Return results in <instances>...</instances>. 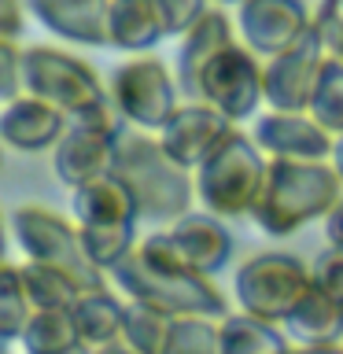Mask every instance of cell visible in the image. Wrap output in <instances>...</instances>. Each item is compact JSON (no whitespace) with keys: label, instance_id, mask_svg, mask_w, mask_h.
<instances>
[{"label":"cell","instance_id":"obj_1","mask_svg":"<svg viewBox=\"0 0 343 354\" xmlns=\"http://www.w3.org/2000/svg\"><path fill=\"white\" fill-rule=\"evenodd\" d=\"M115 284L137 303L159 306L170 317H188V314H203V317H225L229 314V299L207 281L203 273H196L192 266L181 259L177 243L170 236V229H159L151 236H144L137 248L129 251V259H122L115 270Z\"/></svg>","mask_w":343,"mask_h":354},{"label":"cell","instance_id":"obj_2","mask_svg":"<svg viewBox=\"0 0 343 354\" xmlns=\"http://www.w3.org/2000/svg\"><path fill=\"white\" fill-rule=\"evenodd\" d=\"M137 199L140 221L166 225L188 214L196 199V177L163 148L159 133L137 129L129 122L118 126L115 137V170Z\"/></svg>","mask_w":343,"mask_h":354},{"label":"cell","instance_id":"obj_3","mask_svg":"<svg viewBox=\"0 0 343 354\" xmlns=\"http://www.w3.org/2000/svg\"><path fill=\"white\" fill-rule=\"evenodd\" d=\"M343 199V177L332 159H270L266 188L251 221L266 236H292L328 218Z\"/></svg>","mask_w":343,"mask_h":354},{"label":"cell","instance_id":"obj_4","mask_svg":"<svg viewBox=\"0 0 343 354\" xmlns=\"http://www.w3.org/2000/svg\"><path fill=\"white\" fill-rule=\"evenodd\" d=\"M22 85L30 96L48 100L71 122H82V126L115 129L122 122L96 71L71 52L48 48V44L22 48Z\"/></svg>","mask_w":343,"mask_h":354},{"label":"cell","instance_id":"obj_5","mask_svg":"<svg viewBox=\"0 0 343 354\" xmlns=\"http://www.w3.org/2000/svg\"><path fill=\"white\" fill-rule=\"evenodd\" d=\"M266 174H270V155L259 148V140L232 126L218 148L192 170L196 199L218 218H251L259 207Z\"/></svg>","mask_w":343,"mask_h":354},{"label":"cell","instance_id":"obj_6","mask_svg":"<svg viewBox=\"0 0 343 354\" xmlns=\"http://www.w3.org/2000/svg\"><path fill=\"white\" fill-rule=\"evenodd\" d=\"M11 232H15V243L22 248V254L33 262L55 266L66 277H74L82 284V292H96L104 284V270L89 259L82 229H77L74 218H63L55 210L41 207V203H22L15 214H11Z\"/></svg>","mask_w":343,"mask_h":354},{"label":"cell","instance_id":"obj_7","mask_svg":"<svg viewBox=\"0 0 343 354\" xmlns=\"http://www.w3.org/2000/svg\"><path fill=\"white\" fill-rule=\"evenodd\" d=\"M107 93H111V104H115L122 122H129L137 129H148V133H159L174 118V111L181 107L177 104V96H181L177 74L148 52L118 63L111 71Z\"/></svg>","mask_w":343,"mask_h":354},{"label":"cell","instance_id":"obj_8","mask_svg":"<svg viewBox=\"0 0 343 354\" xmlns=\"http://www.w3.org/2000/svg\"><path fill=\"white\" fill-rule=\"evenodd\" d=\"M310 284H314V277L303 259L288 251H266L237 270L232 292H237L240 310L273 321V325H284L288 314L299 306V299L310 292Z\"/></svg>","mask_w":343,"mask_h":354},{"label":"cell","instance_id":"obj_9","mask_svg":"<svg viewBox=\"0 0 343 354\" xmlns=\"http://www.w3.org/2000/svg\"><path fill=\"white\" fill-rule=\"evenodd\" d=\"M262 77H266L262 55L251 52L243 41H232V44H225V48H221L214 59L203 66L196 100L218 107L221 115L232 118V122L251 118L254 111L266 104Z\"/></svg>","mask_w":343,"mask_h":354},{"label":"cell","instance_id":"obj_10","mask_svg":"<svg viewBox=\"0 0 343 354\" xmlns=\"http://www.w3.org/2000/svg\"><path fill=\"white\" fill-rule=\"evenodd\" d=\"M328 63V48L321 41L317 26L306 33L303 41H295L288 52L266 59V107L273 111H310L314 88L321 82V71Z\"/></svg>","mask_w":343,"mask_h":354},{"label":"cell","instance_id":"obj_11","mask_svg":"<svg viewBox=\"0 0 343 354\" xmlns=\"http://www.w3.org/2000/svg\"><path fill=\"white\" fill-rule=\"evenodd\" d=\"M237 26L251 52L273 59L314 30V15L303 0H243L237 8Z\"/></svg>","mask_w":343,"mask_h":354},{"label":"cell","instance_id":"obj_12","mask_svg":"<svg viewBox=\"0 0 343 354\" xmlns=\"http://www.w3.org/2000/svg\"><path fill=\"white\" fill-rule=\"evenodd\" d=\"M254 140L270 159H332L336 137L310 111H266L254 122Z\"/></svg>","mask_w":343,"mask_h":354},{"label":"cell","instance_id":"obj_13","mask_svg":"<svg viewBox=\"0 0 343 354\" xmlns=\"http://www.w3.org/2000/svg\"><path fill=\"white\" fill-rule=\"evenodd\" d=\"M122 126V122H118ZM115 129L104 126H82V122H71V129L59 137V144L52 148V170L66 188L89 185L96 177H104L115 170Z\"/></svg>","mask_w":343,"mask_h":354},{"label":"cell","instance_id":"obj_14","mask_svg":"<svg viewBox=\"0 0 343 354\" xmlns=\"http://www.w3.org/2000/svg\"><path fill=\"white\" fill-rule=\"evenodd\" d=\"M232 126H237V122L225 118L218 107L203 104V100H188V104L177 107L174 118L159 129V140L181 166L196 170V166L218 148V140L225 137Z\"/></svg>","mask_w":343,"mask_h":354},{"label":"cell","instance_id":"obj_15","mask_svg":"<svg viewBox=\"0 0 343 354\" xmlns=\"http://www.w3.org/2000/svg\"><path fill=\"white\" fill-rule=\"evenodd\" d=\"M111 4L115 0H26L48 33L89 48H111Z\"/></svg>","mask_w":343,"mask_h":354},{"label":"cell","instance_id":"obj_16","mask_svg":"<svg viewBox=\"0 0 343 354\" xmlns=\"http://www.w3.org/2000/svg\"><path fill=\"white\" fill-rule=\"evenodd\" d=\"M71 214L82 232L96 229H137V199L118 174H104L89 185L71 188Z\"/></svg>","mask_w":343,"mask_h":354},{"label":"cell","instance_id":"obj_17","mask_svg":"<svg viewBox=\"0 0 343 354\" xmlns=\"http://www.w3.org/2000/svg\"><path fill=\"white\" fill-rule=\"evenodd\" d=\"M66 129H71V118H66L55 104H48V100H41V96H30V93L8 100L4 115H0V137H4V144L15 151L55 148Z\"/></svg>","mask_w":343,"mask_h":354},{"label":"cell","instance_id":"obj_18","mask_svg":"<svg viewBox=\"0 0 343 354\" xmlns=\"http://www.w3.org/2000/svg\"><path fill=\"white\" fill-rule=\"evenodd\" d=\"M232 41H237V30H232L229 15L221 8H207L203 15H199V22L181 37V44H177V66H174V74H177V85H181L185 96L196 100L203 66L214 59L225 44H232Z\"/></svg>","mask_w":343,"mask_h":354},{"label":"cell","instance_id":"obj_19","mask_svg":"<svg viewBox=\"0 0 343 354\" xmlns=\"http://www.w3.org/2000/svg\"><path fill=\"white\" fill-rule=\"evenodd\" d=\"M170 236L177 243V251H181V259L203 277L225 270L229 259H232L229 229L221 225V218L210 214V210H203V214H192V210H188L185 218H177L170 225Z\"/></svg>","mask_w":343,"mask_h":354},{"label":"cell","instance_id":"obj_20","mask_svg":"<svg viewBox=\"0 0 343 354\" xmlns=\"http://www.w3.org/2000/svg\"><path fill=\"white\" fill-rule=\"evenodd\" d=\"M288 336L303 347H317V343H336L343 339V299L328 295L325 288L310 284V292L299 299V306L284 321Z\"/></svg>","mask_w":343,"mask_h":354},{"label":"cell","instance_id":"obj_21","mask_svg":"<svg viewBox=\"0 0 343 354\" xmlns=\"http://www.w3.org/2000/svg\"><path fill=\"white\" fill-rule=\"evenodd\" d=\"M166 37L155 0H115L111 4V48L140 55Z\"/></svg>","mask_w":343,"mask_h":354},{"label":"cell","instance_id":"obj_22","mask_svg":"<svg viewBox=\"0 0 343 354\" xmlns=\"http://www.w3.org/2000/svg\"><path fill=\"white\" fill-rule=\"evenodd\" d=\"M218 336H221V354H288L284 332L266 317H254L248 310L229 314L218 321Z\"/></svg>","mask_w":343,"mask_h":354},{"label":"cell","instance_id":"obj_23","mask_svg":"<svg viewBox=\"0 0 343 354\" xmlns=\"http://www.w3.org/2000/svg\"><path fill=\"white\" fill-rule=\"evenodd\" d=\"M74 321L82 332V343H89L93 351L111 347L122 339V325H126V303H118L107 288L96 292H82V299L74 303Z\"/></svg>","mask_w":343,"mask_h":354},{"label":"cell","instance_id":"obj_24","mask_svg":"<svg viewBox=\"0 0 343 354\" xmlns=\"http://www.w3.org/2000/svg\"><path fill=\"white\" fill-rule=\"evenodd\" d=\"M174 325H177V317H170L166 310L129 299L126 325H122V343L133 347L137 354H166L170 351V339H174Z\"/></svg>","mask_w":343,"mask_h":354},{"label":"cell","instance_id":"obj_25","mask_svg":"<svg viewBox=\"0 0 343 354\" xmlns=\"http://www.w3.org/2000/svg\"><path fill=\"white\" fill-rule=\"evenodd\" d=\"M19 343H22V354H63L82 347L74 310H33Z\"/></svg>","mask_w":343,"mask_h":354},{"label":"cell","instance_id":"obj_26","mask_svg":"<svg viewBox=\"0 0 343 354\" xmlns=\"http://www.w3.org/2000/svg\"><path fill=\"white\" fill-rule=\"evenodd\" d=\"M19 270H22V284L30 292L33 310H74V303L82 299V284L74 277H66L63 270H55V266L26 259Z\"/></svg>","mask_w":343,"mask_h":354},{"label":"cell","instance_id":"obj_27","mask_svg":"<svg viewBox=\"0 0 343 354\" xmlns=\"http://www.w3.org/2000/svg\"><path fill=\"white\" fill-rule=\"evenodd\" d=\"M33 317V303H30V292L22 284V270L19 262H8L4 266V288H0V336L8 343L22 339Z\"/></svg>","mask_w":343,"mask_h":354},{"label":"cell","instance_id":"obj_28","mask_svg":"<svg viewBox=\"0 0 343 354\" xmlns=\"http://www.w3.org/2000/svg\"><path fill=\"white\" fill-rule=\"evenodd\" d=\"M310 115H314L332 137L343 133V59H332L328 55L325 71H321V82L314 88V100H310Z\"/></svg>","mask_w":343,"mask_h":354},{"label":"cell","instance_id":"obj_29","mask_svg":"<svg viewBox=\"0 0 343 354\" xmlns=\"http://www.w3.org/2000/svg\"><path fill=\"white\" fill-rule=\"evenodd\" d=\"M166 354H221V336H218V317L188 314L177 317L174 339Z\"/></svg>","mask_w":343,"mask_h":354},{"label":"cell","instance_id":"obj_30","mask_svg":"<svg viewBox=\"0 0 343 354\" xmlns=\"http://www.w3.org/2000/svg\"><path fill=\"white\" fill-rule=\"evenodd\" d=\"M155 11L166 26V37H185L207 11V0H155Z\"/></svg>","mask_w":343,"mask_h":354},{"label":"cell","instance_id":"obj_31","mask_svg":"<svg viewBox=\"0 0 343 354\" xmlns=\"http://www.w3.org/2000/svg\"><path fill=\"white\" fill-rule=\"evenodd\" d=\"M310 277H314V284L325 288L328 295L343 299V248L328 243V248L310 262Z\"/></svg>","mask_w":343,"mask_h":354},{"label":"cell","instance_id":"obj_32","mask_svg":"<svg viewBox=\"0 0 343 354\" xmlns=\"http://www.w3.org/2000/svg\"><path fill=\"white\" fill-rule=\"evenodd\" d=\"M314 26H317L332 59H343V0H321Z\"/></svg>","mask_w":343,"mask_h":354},{"label":"cell","instance_id":"obj_33","mask_svg":"<svg viewBox=\"0 0 343 354\" xmlns=\"http://www.w3.org/2000/svg\"><path fill=\"white\" fill-rule=\"evenodd\" d=\"M26 93V85H22V48L15 41H0V96L15 100Z\"/></svg>","mask_w":343,"mask_h":354},{"label":"cell","instance_id":"obj_34","mask_svg":"<svg viewBox=\"0 0 343 354\" xmlns=\"http://www.w3.org/2000/svg\"><path fill=\"white\" fill-rule=\"evenodd\" d=\"M22 11L30 15L26 0H0V37H4V41H19V30H22Z\"/></svg>","mask_w":343,"mask_h":354},{"label":"cell","instance_id":"obj_35","mask_svg":"<svg viewBox=\"0 0 343 354\" xmlns=\"http://www.w3.org/2000/svg\"><path fill=\"white\" fill-rule=\"evenodd\" d=\"M325 232H328V243L343 248V199H340V207L325 218Z\"/></svg>","mask_w":343,"mask_h":354},{"label":"cell","instance_id":"obj_36","mask_svg":"<svg viewBox=\"0 0 343 354\" xmlns=\"http://www.w3.org/2000/svg\"><path fill=\"white\" fill-rule=\"evenodd\" d=\"M303 354H343V339H336V343H317V347H303Z\"/></svg>","mask_w":343,"mask_h":354},{"label":"cell","instance_id":"obj_37","mask_svg":"<svg viewBox=\"0 0 343 354\" xmlns=\"http://www.w3.org/2000/svg\"><path fill=\"white\" fill-rule=\"evenodd\" d=\"M332 166H336L340 177H343V133L336 137V148H332Z\"/></svg>","mask_w":343,"mask_h":354},{"label":"cell","instance_id":"obj_38","mask_svg":"<svg viewBox=\"0 0 343 354\" xmlns=\"http://www.w3.org/2000/svg\"><path fill=\"white\" fill-rule=\"evenodd\" d=\"M96 354H137V351H133V347H126V343L118 339V343H111V347H100Z\"/></svg>","mask_w":343,"mask_h":354},{"label":"cell","instance_id":"obj_39","mask_svg":"<svg viewBox=\"0 0 343 354\" xmlns=\"http://www.w3.org/2000/svg\"><path fill=\"white\" fill-rule=\"evenodd\" d=\"M63 354H96V351L89 347V343H82V347H74V351H63Z\"/></svg>","mask_w":343,"mask_h":354},{"label":"cell","instance_id":"obj_40","mask_svg":"<svg viewBox=\"0 0 343 354\" xmlns=\"http://www.w3.org/2000/svg\"><path fill=\"white\" fill-rule=\"evenodd\" d=\"M218 4H237V8H240V4H243V0H218Z\"/></svg>","mask_w":343,"mask_h":354},{"label":"cell","instance_id":"obj_41","mask_svg":"<svg viewBox=\"0 0 343 354\" xmlns=\"http://www.w3.org/2000/svg\"><path fill=\"white\" fill-rule=\"evenodd\" d=\"M288 354H303V351H288Z\"/></svg>","mask_w":343,"mask_h":354}]
</instances>
